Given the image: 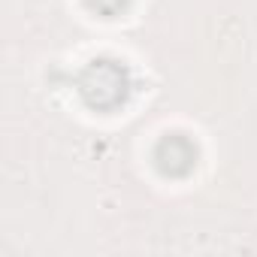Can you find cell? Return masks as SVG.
Segmentation results:
<instances>
[{"label":"cell","mask_w":257,"mask_h":257,"mask_svg":"<svg viewBox=\"0 0 257 257\" xmlns=\"http://www.w3.org/2000/svg\"><path fill=\"white\" fill-rule=\"evenodd\" d=\"M155 167L170 179H185L197 167V146L182 134H167L155 146Z\"/></svg>","instance_id":"7a4b0ae2"},{"label":"cell","mask_w":257,"mask_h":257,"mask_svg":"<svg viewBox=\"0 0 257 257\" xmlns=\"http://www.w3.org/2000/svg\"><path fill=\"white\" fill-rule=\"evenodd\" d=\"M88 7L97 16H103V19H112V16H118L127 7V0H88Z\"/></svg>","instance_id":"3957f363"},{"label":"cell","mask_w":257,"mask_h":257,"mask_svg":"<svg viewBox=\"0 0 257 257\" xmlns=\"http://www.w3.org/2000/svg\"><path fill=\"white\" fill-rule=\"evenodd\" d=\"M131 70L112 58H94L76 76V94L94 112H115L131 97Z\"/></svg>","instance_id":"6da1fadb"}]
</instances>
